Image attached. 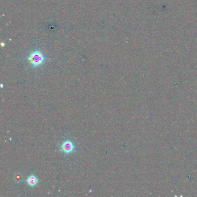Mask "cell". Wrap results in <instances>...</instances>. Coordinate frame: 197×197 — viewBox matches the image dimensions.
Segmentation results:
<instances>
[{
	"label": "cell",
	"instance_id": "obj_1",
	"mask_svg": "<svg viewBox=\"0 0 197 197\" xmlns=\"http://www.w3.org/2000/svg\"><path fill=\"white\" fill-rule=\"evenodd\" d=\"M26 59L33 67L38 68L43 64L46 61V57L40 50L31 51Z\"/></svg>",
	"mask_w": 197,
	"mask_h": 197
},
{
	"label": "cell",
	"instance_id": "obj_2",
	"mask_svg": "<svg viewBox=\"0 0 197 197\" xmlns=\"http://www.w3.org/2000/svg\"><path fill=\"white\" fill-rule=\"evenodd\" d=\"M61 150L65 154H69L73 151L75 149V145L71 141H65L63 142L61 146Z\"/></svg>",
	"mask_w": 197,
	"mask_h": 197
},
{
	"label": "cell",
	"instance_id": "obj_3",
	"mask_svg": "<svg viewBox=\"0 0 197 197\" xmlns=\"http://www.w3.org/2000/svg\"><path fill=\"white\" fill-rule=\"evenodd\" d=\"M27 182L30 186L34 187L37 185L38 180L36 176H35L34 175H31L27 179Z\"/></svg>",
	"mask_w": 197,
	"mask_h": 197
}]
</instances>
